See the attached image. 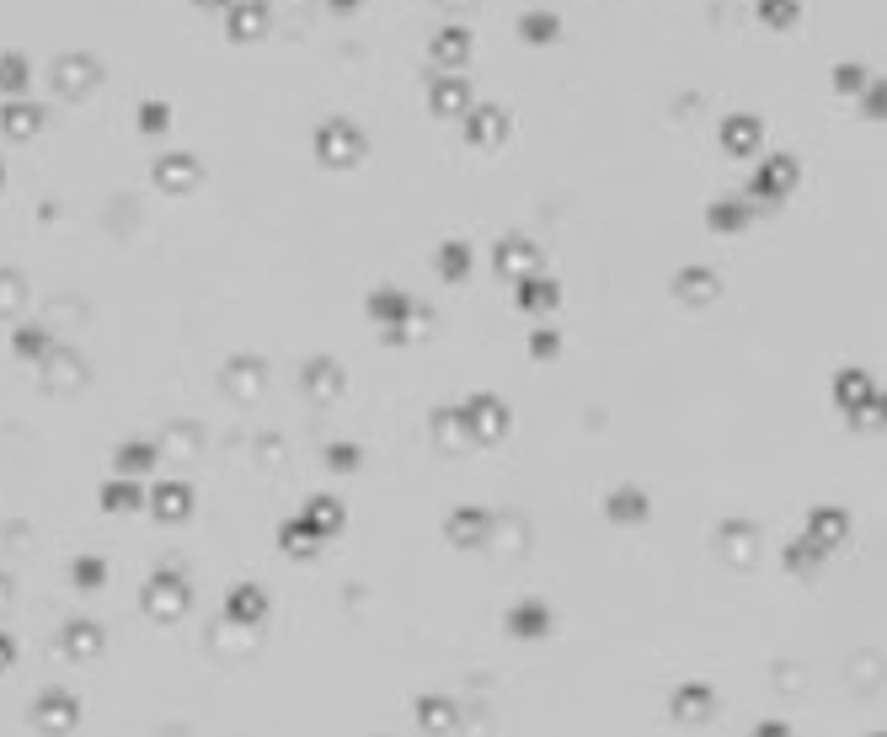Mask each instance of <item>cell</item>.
Segmentation results:
<instances>
[{"label":"cell","instance_id":"6da1fadb","mask_svg":"<svg viewBox=\"0 0 887 737\" xmlns=\"http://www.w3.org/2000/svg\"><path fill=\"white\" fill-rule=\"evenodd\" d=\"M791 182H797V161H791V155H770V161L754 171V198L759 203H781L791 193Z\"/></svg>","mask_w":887,"mask_h":737},{"label":"cell","instance_id":"7a4b0ae2","mask_svg":"<svg viewBox=\"0 0 887 737\" xmlns=\"http://www.w3.org/2000/svg\"><path fill=\"white\" fill-rule=\"evenodd\" d=\"M834 401L845 406L850 417H866V412H871V401H877V385H871V374H866V369H839Z\"/></svg>","mask_w":887,"mask_h":737},{"label":"cell","instance_id":"3957f363","mask_svg":"<svg viewBox=\"0 0 887 737\" xmlns=\"http://www.w3.org/2000/svg\"><path fill=\"white\" fill-rule=\"evenodd\" d=\"M845 535H850V513H845V508H818L813 519H807V540H813L823 556L839 551V545H845Z\"/></svg>","mask_w":887,"mask_h":737},{"label":"cell","instance_id":"277c9868","mask_svg":"<svg viewBox=\"0 0 887 737\" xmlns=\"http://www.w3.org/2000/svg\"><path fill=\"white\" fill-rule=\"evenodd\" d=\"M647 513H652L647 492H636V486H615L610 503H604V519H615V524H642Z\"/></svg>","mask_w":887,"mask_h":737},{"label":"cell","instance_id":"5b68a950","mask_svg":"<svg viewBox=\"0 0 887 737\" xmlns=\"http://www.w3.org/2000/svg\"><path fill=\"white\" fill-rule=\"evenodd\" d=\"M722 145L738 150V155H749V150L759 145V118H749V113L727 118V123H722Z\"/></svg>","mask_w":887,"mask_h":737},{"label":"cell","instance_id":"8992f818","mask_svg":"<svg viewBox=\"0 0 887 737\" xmlns=\"http://www.w3.org/2000/svg\"><path fill=\"white\" fill-rule=\"evenodd\" d=\"M508 631H513V636H546V631H551L546 604H519V609H508Z\"/></svg>","mask_w":887,"mask_h":737},{"label":"cell","instance_id":"52a82bcc","mask_svg":"<svg viewBox=\"0 0 887 737\" xmlns=\"http://www.w3.org/2000/svg\"><path fill=\"white\" fill-rule=\"evenodd\" d=\"M706 225L717 230V235H738L743 225H749V209H743V203H711V214H706Z\"/></svg>","mask_w":887,"mask_h":737},{"label":"cell","instance_id":"ba28073f","mask_svg":"<svg viewBox=\"0 0 887 737\" xmlns=\"http://www.w3.org/2000/svg\"><path fill=\"white\" fill-rule=\"evenodd\" d=\"M674 289H679V300H711V294H717V273L690 268V273L674 278Z\"/></svg>","mask_w":887,"mask_h":737},{"label":"cell","instance_id":"9c48e42d","mask_svg":"<svg viewBox=\"0 0 887 737\" xmlns=\"http://www.w3.org/2000/svg\"><path fill=\"white\" fill-rule=\"evenodd\" d=\"M519 27H524V38H529V43H551L556 33H562V22H556L551 11H529Z\"/></svg>","mask_w":887,"mask_h":737},{"label":"cell","instance_id":"30bf717a","mask_svg":"<svg viewBox=\"0 0 887 737\" xmlns=\"http://www.w3.org/2000/svg\"><path fill=\"white\" fill-rule=\"evenodd\" d=\"M519 305H524V310L556 305V284H546V278H529V284H519Z\"/></svg>","mask_w":887,"mask_h":737},{"label":"cell","instance_id":"8fae6325","mask_svg":"<svg viewBox=\"0 0 887 737\" xmlns=\"http://www.w3.org/2000/svg\"><path fill=\"white\" fill-rule=\"evenodd\" d=\"M674 711H679V716L690 711V721H706V711H711V689H679V695H674Z\"/></svg>","mask_w":887,"mask_h":737},{"label":"cell","instance_id":"7c38bea8","mask_svg":"<svg viewBox=\"0 0 887 737\" xmlns=\"http://www.w3.org/2000/svg\"><path fill=\"white\" fill-rule=\"evenodd\" d=\"M861 113H866L871 123H887V81H866V91H861Z\"/></svg>","mask_w":887,"mask_h":737},{"label":"cell","instance_id":"4fadbf2b","mask_svg":"<svg viewBox=\"0 0 887 737\" xmlns=\"http://www.w3.org/2000/svg\"><path fill=\"white\" fill-rule=\"evenodd\" d=\"M759 17H765L775 33H781V27L797 22V0H759Z\"/></svg>","mask_w":887,"mask_h":737},{"label":"cell","instance_id":"5bb4252c","mask_svg":"<svg viewBox=\"0 0 887 737\" xmlns=\"http://www.w3.org/2000/svg\"><path fill=\"white\" fill-rule=\"evenodd\" d=\"M834 91H839V97H861V91H866V70L861 65H839L834 70Z\"/></svg>","mask_w":887,"mask_h":737},{"label":"cell","instance_id":"9a60e30c","mask_svg":"<svg viewBox=\"0 0 887 737\" xmlns=\"http://www.w3.org/2000/svg\"><path fill=\"white\" fill-rule=\"evenodd\" d=\"M465 529H471V540H476L481 529H487V513H455V524H449V535H465Z\"/></svg>","mask_w":887,"mask_h":737},{"label":"cell","instance_id":"2e32d148","mask_svg":"<svg viewBox=\"0 0 887 737\" xmlns=\"http://www.w3.org/2000/svg\"><path fill=\"white\" fill-rule=\"evenodd\" d=\"M556 348H562V342H556L551 332H540V337H535V358H551Z\"/></svg>","mask_w":887,"mask_h":737},{"label":"cell","instance_id":"e0dca14e","mask_svg":"<svg viewBox=\"0 0 887 737\" xmlns=\"http://www.w3.org/2000/svg\"><path fill=\"white\" fill-rule=\"evenodd\" d=\"M444 273L460 278V273H465V252H444Z\"/></svg>","mask_w":887,"mask_h":737},{"label":"cell","instance_id":"ac0fdd59","mask_svg":"<svg viewBox=\"0 0 887 737\" xmlns=\"http://www.w3.org/2000/svg\"><path fill=\"white\" fill-rule=\"evenodd\" d=\"M871 406H877V412H882V422H887V390H877V401H871Z\"/></svg>","mask_w":887,"mask_h":737},{"label":"cell","instance_id":"d6986e66","mask_svg":"<svg viewBox=\"0 0 887 737\" xmlns=\"http://www.w3.org/2000/svg\"><path fill=\"white\" fill-rule=\"evenodd\" d=\"M332 6H353V0H332Z\"/></svg>","mask_w":887,"mask_h":737}]
</instances>
